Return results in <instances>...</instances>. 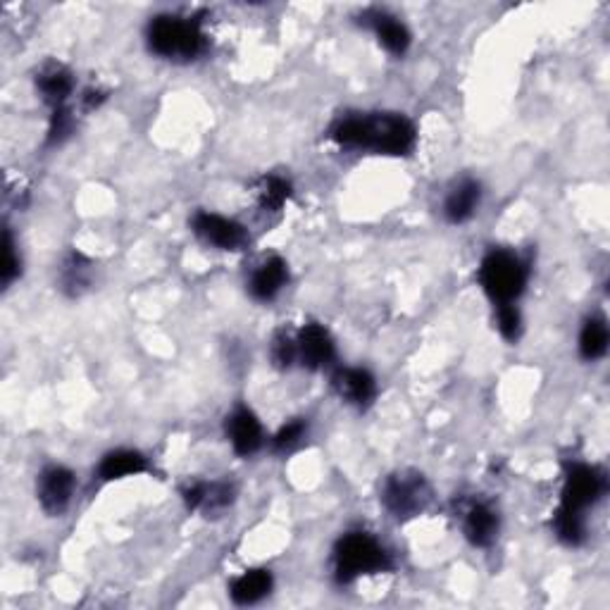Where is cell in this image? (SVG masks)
I'll use <instances>...</instances> for the list:
<instances>
[{
  "instance_id": "1",
  "label": "cell",
  "mask_w": 610,
  "mask_h": 610,
  "mask_svg": "<svg viewBox=\"0 0 610 610\" xmlns=\"http://www.w3.org/2000/svg\"><path fill=\"white\" fill-rule=\"evenodd\" d=\"M344 148H367L382 155H408L415 146V127L403 115H353L332 129Z\"/></svg>"
},
{
  "instance_id": "2",
  "label": "cell",
  "mask_w": 610,
  "mask_h": 610,
  "mask_svg": "<svg viewBox=\"0 0 610 610\" xmlns=\"http://www.w3.org/2000/svg\"><path fill=\"white\" fill-rule=\"evenodd\" d=\"M148 48L165 60H194L205 48L201 22L179 15L155 17L148 24Z\"/></svg>"
},
{
  "instance_id": "3",
  "label": "cell",
  "mask_w": 610,
  "mask_h": 610,
  "mask_svg": "<svg viewBox=\"0 0 610 610\" xmlns=\"http://www.w3.org/2000/svg\"><path fill=\"white\" fill-rule=\"evenodd\" d=\"M391 568L389 553L375 537L365 532H348L334 549V575L339 582H353L363 575H375Z\"/></svg>"
},
{
  "instance_id": "4",
  "label": "cell",
  "mask_w": 610,
  "mask_h": 610,
  "mask_svg": "<svg viewBox=\"0 0 610 610\" xmlns=\"http://www.w3.org/2000/svg\"><path fill=\"white\" fill-rule=\"evenodd\" d=\"M479 284L496 305L515 303L527 284V267L510 251H491L479 265Z\"/></svg>"
},
{
  "instance_id": "5",
  "label": "cell",
  "mask_w": 610,
  "mask_h": 610,
  "mask_svg": "<svg viewBox=\"0 0 610 610\" xmlns=\"http://www.w3.org/2000/svg\"><path fill=\"white\" fill-rule=\"evenodd\" d=\"M382 499L391 515H396L398 520H406L415 518L427 508L432 491H429L425 477L417 475V472H398L384 484Z\"/></svg>"
},
{
  "instance_id": "6",
  "label": "cell",
  "mask_w": 610,
  "mask_h": 610,
  "mask_svg": "<svg viewBox=\"0 0 610 610\" xmlns=\"http://www.w3.org/2000/svg\"><path fill=\"white\" fill-rule=\"evenodd\" d=\"M603 491H606V477L601 470L591 468V465H572L565 475L560 508L584 515V510L601 499Z\"/></svg>"
},
{
  "instance_id": "7",
  "label": "cell",
  "mask_w": 610,
  "mask_h": 610,
  "mask_svg": "<svg viewBox=\"0 0 610 610\" xmlns=\"http://www.w3.org/2000/svg\"><path fill=\"white\" fill-rule=\"evenodd\" d=\"M191 227H194V234L198 239H203L205 244L220 248V251H239L248 239L244 224L229 220V217H222L217 213H205V210L191 220Z\"/></svg>"
},
{
  "instance_id": "8",
  "label": "cell",
  "mask_w": 610,
  "mask_h": 610,
  "mask_svg": "<svg viewBox=\"0 0 610 610\" xmlns=\"http://www.w3.org/2000/svg\"><path fill=\"white\" fill-rule=\"evenodd\" d=\"M334 341L322 325H305L296 336V358L308 370H322L334 360Z\"/></svg>"
},
{
  "instance_id": "9",
  "label": "cell",
  "mask_w": 610,
  "mask_h": 610,
  "mask_svg": "<svg viewBox=\"0 0 610 610\" xmlns=\"http://www.w3.org/2000/svg\"><path fill=\"white\" fill-rule=\"evenodd\" d=\"M36 494H39V501L46 513L60 515L72 501L74 475L62 465L46 468L41 472L39 484H36Z\"/></svg>"
},
{
  "instance_id": "10",
  "label": "cell",
  "mask_w": 610,
  "mask_h": 610,
  "mask_svg": "<svg viewBox=\"0 0 610 610\" xmlns=\"http://www.w3.org/2000/svg\"><path fill=\"white\" fill-rule=\"evenodd\" d=\"M336 394L356 408H367L377 396V382L363 367H344L332 377Z\"/></svg>"
},
{
  "instance_id": "11",
  "label": "cell",
  "mask_w": 610,
  "mask_h": 610,
  "mask_svg": "<svg viewBox=\"0 0 610 610\" xmlns=\"http://www.w3.org/2000/svg\"><path fill=\"white\" fill-rule=\"evenodd\" d=\"M227 437L239 456H253L263 446V427H260V420L253 410L236 408L227 417Z\"/></svg>"
},
{
  "instance_id": "12",
  "label": "cell",
  "mask_w": 610,
  "mask_h": 610,
  "mask_svg": "<svg viewBox=\"0 0 610 610\" xmlns=\"http://www.w3.org/2000/svg\"><path fill=\"white\" fill-rule=\"evenodd\" d=\"M184 501L189 510H203L205 515L222 513L234 501V489L224 482H198L184 489Z\"/></svg>"
},
{
  "instance_id": "13",
  "label": "cell",
  "mask_w": 610,
  "mask_h": 610,
  "mask_svg": "<svg viewBox=\"0 0 610 610\" xmlns=\"http://www.w3.org/2000/svg\"><path fill=\"white\" fill-rule=\"evenodd\" d=\"M465 537L472 546H489L491 541L496 539L499 534V515L494 513V508L487 506V503H472V506L465 510V520H463Z\"/></svg>"
},
{
  "instance_id": "14",
  "label": "cell",
  "mask_w": 610,
  "mask_h": 610,
  "mask_svg": "<svg viewBox=\"0 0 610 610\" xmlns=\"http://www.w3.org/2000/svg\"><path fill=\"white\" fill-rule=\"evenodd\" d=\"M370 29L391 55H403L410 48V31L398 17L389 15V12H370L365 15Z\"/></svg>"
},
{
  "instance_id": "15",
  "label": "cell",
  "mask_w": 610,
  "mask_h": 610,
  "mask_svg": "<svg viewBox=\"0 0 610 610\" xmlns=\"http://www.w3.org/2000/svg\"><path fill=\"white\" fill-rule=\"evenodd\" d=\"M36 89H39L41 98L48 105L55 108H62L74 89V79L67 67L58 65V62H48L43 70L36 74Z\"/></svg>"
},
{
  "instance_id": "16",
  "label": "cell",
  "mask_w": 610,
  "mask_h": 610,
  "mask_svg": "<svg viewBox=\"0 0 610 610\" xmlns=\"http://www.w3.org/2000/svg\"><path fill=\"white\" fill-rule=\"evenodd\" d=\"M286 279H289V270H286L284 260L270 258L253 272L248 291H251L255 301H272L284 289Z\"/></svg>"
},
{
  "instance_id": "17",
  "label": "cell",
  "mask_w": 610,
  "mask_h": 610,
  "mask_svg": "<svg viewBox=\"0 0 610 610\" xmlns=\"http://www.w3.org/2000/svg\"><path fill=\"white\" fill-rule=\"evenodd\" d=\"M479 198H482V186L477 182H472V179H465V182H460L456 189L451 191L444 203V215L448 222L453 224H463L468 222L472 215H475Z\"/></svg>"
},
{
  "instance_id": "18",
  "label": "cell",
  "mask_w": 610,
  "mask_h": 610,
  "mask_svg": "<svg viewBox=\"0 0 610 610\" xmlns=\"http://www.w3.org/2000/svg\"><path fill=\"white\" fill-rule=\"evenodd\" d=\"M148 470L146 458L139 451H129V448H120V451H112L101 460L98 465V477L103 482H115V479L134 477Z\"/></svg>"
},
{
  "instance_id": "19",
  "label": "cell",
  "mask_w": 610,
  "mask_h": 610,
  "mask_svg": "<svg viewBox=\"0 0 610 610\" xmlns=\"http://www.w3.org/2000/svg\"><path fill=\"white\" fill-rule=\"evenodd\" d=\"M272 591V575L270 570H246L244 575L236 577L229 587V596H232L234 603L239 606H253L260 599H265L267 594Z\"/></svg>"
},
{
  "instance_id": "20",
  "label": "cell",
  "mask_w": 610,
  "mask_h": 610,
  "mask_svg": "<svg viewBox=\"0 0 610 610\" xmlns=\"http://www.w3.org/2000/svg\"><path fill=\"white\" fill-rule=\"evenodd\" d=\"M608 351V325L603 317H589L580 334V353L584 360H599Z\"/></svg>"
},
{
  "instance_id": "21",
  "label": "cell",
  "mask_w": 610,
  "mask_h": 610,
  "mask_svg": "<svg viewBox=\"0 0 610 610\" xmlns=\"http://www.w3.org/2000/svg\"><path fill=\"white\" fill-rule=\"evenodd\" d=\"M91 282V263L84 258L82 253H70L67 255L65 265H62V286L70 291L72 296L82 294Z\"/></svg>"
},
{
  "instance_id": "22",
  "label": "cell",
  "mask_w": 610,
  "mask_h": 610,
  "mask_svg": "<svg viewBox=\"0 0 610 610\" xmlns=\"http://www.w3.org/2000/svg\"><path fill=\"white\" fill-rule=\"evenodd\" d=\"M553 529H556L558 539L570 546H580L587 537V527H584V515L572 513V510L558 508L553 515Z\"/></svg>"
},
{
  "instance_id": "23",
  "label": "cell",
  "mask_w": 610,
  "mask_h": 610,
  "mask_svg": "<svg viewBox=\"0 0 610 610\" xmlns=\"http://www.w3.org/2000/svg\"><path fill=\"white\" fill-rule=\"evenodd\" d=\"M291 186L282 177H267L263 186H260V208L267 213H275L282 205L289 201Z\"/></svg>"
},
{
  "instance_id": "24",
  "label": "cell",
  "mask_w": 610,
  "mask_h": 610,
  "mask_svg": "<svg viewBox=\"0 0 610 610\" xmlns=\"http://www.w3.org/2000/svg\"><path fill=\"white\" fill-rule=\"evenodd\" d=\"M22 263H20V255L15 251V239H12L10 229H5L3 232V263H0V282H3L5 289L15 282L17 277H20Z\"/></svg>"
},
{
  "instance_id": "25",
  "label": "cell",
  "mask_w": 610,
  "mask_h": 610,
  "mask_svg": "<svg viewBox=\"0 0 610 610\" xmlns=\"http://www.w3.org/2000/svg\"><path fill=\"white\" fill-rule=\"evenodd\" d=\"M496 327L503 339L508 341H518V336L522 332V315L515 303H503L499 305V313H496Z\"/></svg>"
},
{
  "instance_id": "26",
  "label": "cell",
  "mask_w": 610,
  "mask_h": 610,
  "mask_svg": "<svg viewBox=\"0 0 610 610\" xmlns=\"http://www.w3.org/2000/svg\"><path fill=\"white\" fill-rule=\"evenodd\" d=\"M74 129V117L72 112L62 105V108L53 110L51 117V127H48V146H60L67 136L72 134Z\"/></svg>"
},
{
  "instance_id": "27",
  "label": "cell",
  "mask_w": 610,
  "mask_h": 610,
  "mask_svg": "<svg viewBox=\"0 0 610 610\" xmlns=\"http://www.w3.org/2000/svg\"><path fill=\"white\" fill-rule=\"evenodd\" d=\"M272 360L282 370H289L296 363V339H291L289 334H277L272 341Z\"/></svg>"
},
{
  "instance_id": "28",
  "label": "cell",
  "mask_w": 610,
  "mask_h": 610,
  "mask_svg": "<svg viewBox=\"0 0 610 610\" xmlns=\"http://www.w3.org/2000/svg\"><path fill=\"white\" fill-rule=\"evenodd\" d=\"M303 434H305V422L294 420L279 429L275 439H272V446H275V451H291V448L298 446V441L303 439Z\"/></svg>"
},
{
  "instance_id": "29",
  "label": "cell",
  "mask_w": 610,
  "mask_h": 610,
  "mask_svg": "<svg viewBox=\"0 0 610 610\" xmlns=\"http://www.w3.org/2000/svg\"><path fill=\"white\" fill-rule=\"evenodd\" d=\"M105 101V96L101 91H86V96H84V105L89 110H93V108H98V105H101Z\"/></svg>"
}]
</instances>
